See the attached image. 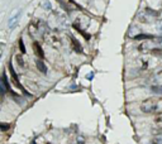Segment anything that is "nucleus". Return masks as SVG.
<instances>
[{"instance_id":"1","label":"nucleus","mask_w":162,"mask_h":144,"mask_svg":"<svg viewBox=\"0 0 162 144\" xmlns=\"http://www.w3.org/2000/svg\"><path fill=\"white\" fill-rule=\"evenodd\" d=\"M46 43L55 49H59L62 46V39H61V36H59V33L57 30H48L46 34L43 36Z\"/></svg>"},{"instance_id":"2","label":"nucleus","mask_w":162,"mask_h":144,"mask_svg":"<svg viewBox=\"0 0 162 144\" xmlns=\"http://www.w3.org/2000/svg\"><path fill=\"white\" fill-rule=\"evenodd\" d=\"M28 30H29V34L33 36V37L45 36L47 33V24L43 20H41V19H36L34 22H32L29 24Z\"/></svg>"},{"instance_id":"3","label":"nucleus","mask_w":162,"mask_h":144,"mask_svg":"<svg viewBox=\"0 0 162 144\" xmlns=\"http://www.w3.org/2000/svg\"><path fill=\"white\" fill-rule=\"evenodd\" d=\"M141 110L146 114L156 113L158 110V101L155 99H147L141 104Z\"/></svg>"},{"instance_id":"4","label":"nucleus","mask_w":162,"mask_h":144,"mask_svg":"<svg viewBox=\"0 0 162 144\" xmlns=\"http://www.w3.org/2000/svg\"><path fill=\"white\" fill-rule=\"evenodd\" d=\"M8 68H9V71H10V76H12V80H13V83L15 85L16 87H19L24 94H27V91H25L24 89H23V86L19 83V80H18V76H16V73H15V71H14V67H13V63L12 62H9L8 63Z\"/></svg>"},{"instance_id":"5","label":"nucleus","mask_w":162,"mask_h":144,"mask_svg":"<svg viewBox=\"0 0 162 144\" xmlns=\"http://www.w3.org/2000/svg\"><path fill=\"white\" fill-rule=\"evenodd\" d=\"M69 38H70V44H71V48L75 51L76 53H82L84 51H82V47H81V44H80V42L76 39L74 36H69Z\"/></svg>"},{"instance_id":"6","label":"nucleus","mask_w":162,"mask_h":144,"mask_svg":"<svg viewBox=\"0 0 162 144\" xmlns=\"http://www.w3.org/2000/svg\"><path fill=\"white\" fill-rule=\"evenodd\" d=\"M33 51H34V53H36V56H37L38 58H42V60H43V57H45V52H43V49H42L41 44L38 43L37 40L33 42Z\"/></svg>"},{"instance_id":"7","label":"nucleus","mask_w":162,"mask_h":144,"mask_svg":"<svg viewBox=\"0 0 162 144\" xmlns=\"http://www.w3.org/2000/svg\"><path fill=\"white\" fill-rule=\"evenodd\" d=\"M36 66H37V68H38V71H41L42 73H47V66L45 65V62H43V60L42 58H38V60L36 61Z\"/></svg>"},{"instance_id":"8","label":"nucleus","mask_w":162,"mask_h":144,"mask_svg":"<svg viewBox=\"0 0 162 144\" xmlns=\"http://www.w3.org/2000/svg\"><path fill=\"white\" fill-rule=\"evenodd\" d=\"M19 16H20V12H18L14 16H12V18L9 19V28L10 29H13L15 25H16V23H18V19H19Z\"/></svg>"},{"instance_id":"9","label":"nucleus","mask_w":162,"mask_h":144,"mask_svg":"<svg viewBox=\"0 0 162 144\" xmlns=\"http://www.w3.org/2000/svg\"><path fill=\"white\" fill-rule=\"evenodd\" d=\"M15 61H16V63H18V66L22 67V68H25V67H27V65H25V61H24V58H23V56H22L20 53L15 54Z\"/></svg>"},{"instance_id":"10","label":"nucleus","mask_w":162,"mask_h":144,"mask_svg":"<svg viewBox=\"0 0 162 144\" xmlns=\"http://www.w3.org/2000/svg\"><path fill=\"white\" fill-rule=\"evenodd\" d=\"M155 38H156L155 36L144 34V33H142V34H138V36H135V37H134L135 40H148V39H155Z\"/></svg>"},{"instance_id":"11","label":"nucleus","mask_w":162,"mask_h":144,"mask_svg":"<svg viewBox=\"0 0 162 144\" xmlns=\"http://www.w3.org/2000/svg\"><path fill=\"white\" fill-rule=\"evenodd\" d=\"M153 121H155V125L157 126L158 129H162V113L157 114L155 116V119H153Z\"/></svg>"},{"instance_id":"12","label":"nucleus","mask_w":162,"mask_h":144,"mask_svg":"<svg viewBox=\"0 0 162 144\" xmlns=\"http://www.w3.org/2000/svg\"><path fill=\"white\" fill-rule=\"evenodd\" d=\"M18 46H19V49H20V52H22V54H24L27 51H25V46H24V42H23V39L22 38H19L18 39Z\"/></svg>"},{"instance_id":"13","label":"nucleus","mask_w":162,"mask_h":144,"mask_svg":"<svg viewBox=\"0 0 162 144\" xmlns=\"http://www.w3.org/2000/svg\"><path fill=\"white\" fill-rule=\"evenodd\" d=\"M151 90L155 92V94H161L162 95V86H161V85H158V86H152Z\"/></svg>"},{"instance_id":"14","label":"nucleus","mask_w":162,"mask_h":144,"mask_svg":"<svg viewBox=\"0 0 162 144\" xmlns=\"http://www.w3.org/2000/svg\"><path fill=\"white\" fill-rule=\"evenodd\" d=\"M76 144H86L85 138L82 137V135H79V137H77V139H76Z\"/></svg>"},{"instance_id":"15","label":"nucleus","mask_w":162,"mask_h":144,"mask_svg":"<svg viewBox=\"0 0 162 144\" xmlns=\"http://www.w3.org/2000/svg\"><path fill=\"white\" fill-rule=\"evenodd\" d=\"M151 144H162V137H157L155 139H152Z\"/></svg>"},{"instance_id":"16","label":"nucleus","mask_w":162,"mask_h":144,"mask_svg":"<svg viewBox=\"0 0 162 144\" xmlns=\"http://www.w3.org/2000/svg\"><path fill=\"white\" fill-rule=\"evenodd\" d=\"M0 128H2L3 132H6V129H9V128H10V124H4V123H2Z\"/></svg>"},{"instance_id":"17","label":"nucleus","mask_w":162,"mask_h":144,"mask_svg":"<svg viewBox=\"0 0 162 144\" xmlns=\"http://www.w3.org/2000/svg\"><path fill=\"white\" fill-rule=\"evenodd\" d=\"M43 6H45V8H47V9H48V10H51V4H49L48 2H46V3L43 4Z\"/></svg>"},{"instance_id":"18","label":"nucleus","mask_w":162,"mask_h":144,"mask_svg":"<svg viewBox=\"0 0 162 144\" xmlns=\"http://www.w3.org/2000/svg\"><path fill=\"white\" fill-rule=\"evenodd\" d=\"M92 76H94V73H89V75L86 76V77H88V79H92Z\"/></svg>"},{"instance_id":"19","label":"nucleus","mask_w":162,"mask_h":144,"mask_svg":"<svg viewBox=\"0 0 162 144\" xmlns=\"http://www.w3.org/2000/svg\"><path fill=\"white\" fill-rule=\"evenodd\" d=\"M160 29L162 30V22H161V24H160Z\"/></svg>"}]
</instances>
